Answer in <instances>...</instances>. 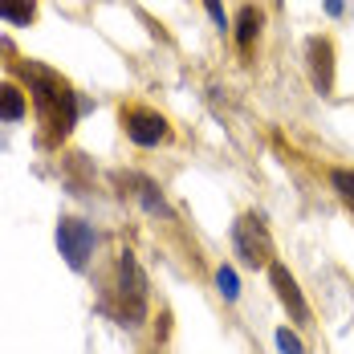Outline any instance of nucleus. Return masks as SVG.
Returning a JSON list of instances; mask_svg holds the SVG:
<instances>
[{
	"mask_svg": "<svg viewBox=\"0 0 354 354\" xmlns=\"http://www.w3.org/2000/svg\"><path fill=\"white\" fill-rule=\"evenodd\" d=\"M330 183H334V192L342 196V204L354 212V171H346V167H334V171H330Z\"/></svg>",
	"mask_w": 354,
	"mask_h": 354,
	"instance_id": "12",
	"label": "nucleus"
},
{
	"mask_svg": "<svg viewBox=\"0 0 354 354\" xmlns=\"http://www.w3.org/2000/svg\"><path fill=\"white\" fill-rule=\"evenodd\" d=\"M306 57H310L314 90H318V94H330V90H334V45H330V37H310Z\"/></svg>",
	"mask_w": 354,
	"mask_h": 354,
	"instance_id": "7",
	"label": "nucleus"
},
{
	"mask_svg": "<svg viewBox=\"0 0 354 354\" xmlns=\"http://www.w3.org/2000/svg\"><path fill=\"white\" fill-rule=\"evenodd\" d=\"M326 12H330V17H338V12H342V0H326Z\"/></svg>",
	"mask_w": 354,
	"mask_h": 354,
	"instance_id": "16",
	"label": "nucleus"
},
{
	"mask_svg": "<svg viewBox=\"0 0 354 354\" xmlns=\"http://www.w3.org/2000/svg\"><path fill=\"white\" fill-rule=\"evenodd\" d=\"M118 318L122 326H139L147 318V273L135 252L118 257Z\"/></svg>",
	"mask_w": 354,
	"mask_h": 354,
	"instance_id": "2",
	"label": "nucleus"
},
{
	"mask_svg": "<svg viewBox=\"0 0 354 354\" xmlns=\"http://www.w3.org/2000/svg\"><path fill=\"white\" fill-rule=\"evenodd\" d=\"M277 346H281V354H306L301 338H297V334H289V326H281V330H277Z\"/></svg>",
	"mask_w": 354,
	"mask_h": 354,
	"instance_id": "14",
	"label": "nucleus"
},
{
	"mask_svg": "<svg viewBox=\"0 0 354 354\" xmlns=\"http://www.w3.org/2000/svg\"><path fill=\"white\" fill-rule=\"evenodd\" d=\"M257 33H261V12H257L252 4H245V8L236 12V45L248 49V45L257 41Z\"/></svg>",
	"mask_w": 354,
	"mask_h": 354,
	"instance_id": "10",
	"label": "nucleus"
},
{
	"mask_svg": "<svg viewBox=\"0 0 354 354\" xmlns=\"http://www.w3.org/2000/svg\"><path fill=\"white\" fill-rule=\"evenodd\" d=\"M21 73L29 77L33 86V102L41 114V127L49 139H66L73 131V118H77V102H73V90L57 77V73L41 70L37 62H21Z\"/></svg>",
	"mask_w": 354,
	"mask_h": 354,
	"instance_id": "1",
	"label": "nucleus"
},
{
	"mask_svg": "<svg viewBox=\"0 0 354 354\" xmlns=\"http://www.w3.org/2000/svg\"><path fill=\"white\" fill-rule=\"evenodd\" d=\"M216 285H220V293H224L228 301H236V297H241V281H236V269L220 265V269H216Z\"/></svg>",
	"mask_w": 354,
	"mask_h": 354,
	"instance_id": "13",
	"label": "nucleus"
},
{
	"mask_svg": "<svg viewBox=\"0 0 354 354\" xmlns=\"http://www.w3.org/2000/svg\"><path fill=\"white\" fill-rule=\"evenodd\" d=\"M127 183H131V187H139L135 196H139V204H142V208H147L151 216H171V208H167V200L159 196V187H155L151 179H142V176H131Z\"/></svg>",
	"mask_w": 354,
	"mask_h": 354,
	"instance_id": "9",
	"label": "nucleus"
},
{
	"mask_svg": "<svg viewBox=\"0 0 354 354\" xmlns=\"http://www.w3.org/2000/svg\"><path fill=\"white\" fill-rule=\"evenodd\" d=\"M204 8H208V17H212L220 29H228V17H224V4L220 0H204Z\"/></svg>",
	"mask_w": 354,
	"mask_h": 354,
	"instance_id": "15",
	"label": "nucleus"
},
{
	"mask_svg": "<svg viewBox=\"0 0 354 354\" xmlns=\"http://www.w3.org/2000/svg\"><path fill=\"white\" fill-rule=\"evenodd\" d=\"M269 285L277 289V301L293 314V322H310V306H306V297H301V285H297V277L285 269L281 261L269 265Z\"/></svg>",
	"mask_w": 354,
	"mask_h": 354,
	"instance_id": "6",
	"label": "nucleus"
},
{
	"mask_svg": "<svg viewBox=\"0 0 354 354\" xmlns=\"http://www.w3.org/2000/svg\"><path fill=\"white\" fill-rule=\"evenodd\" d=\"M25 110H29V98L12 82H0V122H21Z\"/></svg>",
	"mask_w": 354,
	"mask_h": 354,
	"instance_id": "8",
	"label": "nucleus"
},
{
	"mask_svg": "<svg viewBox=\"0 0 354 354\" xmlns=\"http://www.w3.org/2000/svg\"><path fill=\"white\" fill-rule=\"evenodd\" d=\"M57 248L70 261V269H86L94 257V228L77 216H62L57 220Z\"/></svg>",
	"mask_w": 354,
	"mask_h": 354,
	"instance_id": "4",
	"label": "nucleus"
},
{
	"mask_svg": "<svg viewBox=\"0 0 354 354\" xmlns=\"http://www.w3.org/2000/svg\"><path fill=\"white\" fill-rule=\"evenodd\" d=\"M122 131H127V139L135 142V147H159V142L171 135V127H167L163 114L142 110V106L122 110Z\"/></svg>",
	"mask_w": 354,
	"mask_h": 354,
	"instance_id": "5",
	"label": "nucleus"
},
{
	"mask_svg": "<svg viewBox=\"0 0 354 354\" xmlns=\"http://www.w3.org/2000/svg\"><path fill=\"white\" fill-rule=\"evenodd\" d=\"M232 248H236V257L245 261L248 269H269L277 257H273V236H269V228H265V220L257 212L241 216L236 224H232Z\"/></svg>",
	"mask_w": 354,
	"mask_h": 354,
	"instance_id": "3",
	"label": "nucleus"
},
{
	"mask_svg": "<svg viewBox=\"0 0 354 354\" xmlns=\"http://www.w3.org/2000/svg\"><path fill=\"white\" fill-rule=\"evenodd\" d=\"M0 17L12 25H29L37 17V0H0Z\"/></svg>",
	"mask_w": 354,
	"mask_h": 354,
	"instance_id": "11",
	"label": "nucleus"
}]
</instances>
